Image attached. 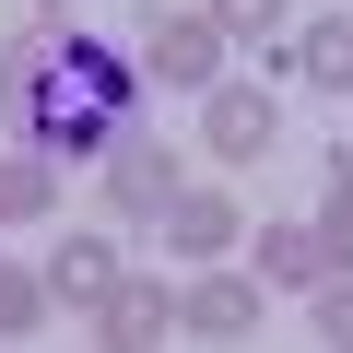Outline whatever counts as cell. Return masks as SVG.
I'll return each instance as SVG.
<instances>
[{
  "instance_id": "11",
  "label": "cell",
  "mask_w": 353,
  "mask_h": 353,
  "mask_svg": "<svg viewBox=\"0 0 353 353\" xmlns=\"http://www.w3.org/2000/svg\"><path fill=\"white\" fill-rule=\"evenodd\" d=\"M306 83H330V94H353V24H306Z\"/></svg>"
},
{
  "instance_id": "10",
  "label": "cell",
  "mask_w": 353,
  "mask_h": 353,
  "mask_svg": "<svg viewBox=\"0 0 353 353\" xmlns=\"http://www.w3.org/2000/svg\"><path fill=\"white\" fill-rule=\"evenodd\" d=\"M48 176H59V165H36V153H12V141H0V224L48 212Z\"/></svg>"
},
{
  "instance_id": "9",
  "label": "cell",
  "mask_w": 353,
  "mask_h": 353,
  "mask_svg": "<svg viewBox=\"0 0 353 353\" xmlns=\"http://www.w3.org/2000/svg\"><path fill=\"white\" fill-rule=\"evenodd\" d=\"M259 271H271V283H318V271H330L318 224H271V236H259Z\"/></svg>"
},
{
  "instance_id": "13",
  "label": "cell",
  "mask_w": 353,
  "mask_h": 353,
  "mask_svg": "<svg viewBox=\"0 0 353 353\" xmlns=\"http://www.w3.org/2000/svg\"><path fill=\"white\" fill-rule=\"evenodd\" d=\"M283 12H294V0H212V24H224V36H259V48L283 36Z\"/></svg>"
},
{
  "instance_id": "7",
  "label": "cell",
  "mask_w": 353,
  "mask_h": 353,
  "mask_svg": "<svg viewBox=\"0 0 353 353\" xmlns=\"http://www.w3.org/2000/svg\"><path fill=\"white\" fill-rule=\"evenodd\" d=\"M165 248H176V259H224V248H236V201L176 189V201H165Z\"/></svg>"
},
{
  "instance_id": "2",
  "label": "cell",
  "mask_w": 353,
  "mask_h": 353,
  "mask_svg": "<svg viewBox=\"0 0 353 353\" xmlns=\"http://www.w3.org/2000/svg\"><path fill=\"white\" fill-rule=\"evenodd\" d=\"M94 189H106L118 212L165 224V201H176V153H165V130H153V118H130V130L106 141V165H94Z\"/></svg>"
},
{
  "instance_id": "8",
  "label": "cell",
  "mask_w": 353,
  "mask_h": 353,
  "mask_svg": "<svg viewBox=\"0 0 353 353\" xmlns=\"http://www.w3.org/2000/svg\"><path fill=\"white\" fill-rule=\"evenodd\" d=\"M106 283H118V248H106V236H59V259H48V294H71V306H106Z\"/></svg>"
},
{
  "instance_id": "1",
  "label": "cell",
  "mask_w": 353,
  "mask_h": 353,
  "mask_svg": "<svg viewBox=\"0 0 353 353\" xmlns=\"http://www.w3.org/2000/svg\"><path fill=\"white\" fill-rule=\"evenodd\" d=\"M141 118V59L71 12H36L0 36V141L36 165H106V141Z\"/></svg>"
},
{
  "instance_id": "6",
  "label": "cell",
  "mask_w": 353,
  "mask_h": 353,
  "mask_svg": "<svg viewBox=\"0 0 353 353\" xmlns=\"http://www.w3.org/2000/svg\"><path fill=\"white\" fill-rule=\"evenodd\" d=\"M176 318H189L201 341H248V330H259V283H236V271H201L189 294H176Z\"/></svg>"
},
{
  "instance_id": "4",
  "label": "cell",
  "mask_w": 353,
  "mask_h": 353,
  "mask_svg": "<svg viewBox=\"0 0 353 353\" xmlns=\"http://www.w3.org/2000/svg\"><path fill=\"white\" fill-rule=\"evenodd\" d=\"M271 141H283V106H271L259 83H212V153L248 165V153H271Z\"/></svg>"
},
{
  "instance_id": "5",
  "label": "cell",
  "mask_w": 353,
  "mask_h": 353,
  "mask_svg": "<svg viewBox=\"0 0 353 353\" xmlns=\"http://www.w3.org/2000/svg\"><path fill=\"white\" fill-rule=\"evenodd\" d=\"M94 330H106L118 353H153V341L176 330V294H165V283H130V271H118V283H106V306H94Z\"/></svg>"
},
{
  "instance_id": "16",
  "label": "cell",
  "mask_w": 353,
  "mask_h": 353,
  "mask_svg": "<svg viewBox=\"0 0 353 353\" xmlns=\"http://www.w3.org/2000/svg\"><path fill=\"white\" fill-rule=\"evenodd\" d=\"M36 12H59V0H36Z\"/></svg>"
},
{
  "instance_id": "3",
  "label": "cell",
  "mask_w": 353,
  "mask_h": 353,
  "mask_svg": "<svg viewBox=\"0 0 353 353\" xmlns=\"http://www.w3.org/2000/svg\"><path fill=\"white\" fill-rule=\"evenodd\" d=\"M212 59H224V24H212V12H165V24L141 36V71H153V83H212Z\"/></svg>"
},
{
  "instance_id": "15",
  "label": "cell",
  "mask_w": 353,
  "mask_h": 353,
  "mask_svg": "<svg viewBox=\"0 0 353 353\" xmlns=\"http://www.w3.org/2000/svg\"><path fill=\"white\" fill-rule=\"evenodd\" d=\"M318 341H353V283H330V294H318Z\"/></svg>"
},
{
  "instance_id": "12",
  "label": "cell",
  "mask_w": 353,
  "mask_h": 353,
  "mask_svg": "<svg viewBox=\"0 0 353 353\" xmlns=\"http://www.w3.org/2000/svg\"><path fill=\"white\" fill-rule=\"evenodd\" d=\"M318 248H330V271H353V153L330 165V212H318Z\"/></svg>"
},
{
  "instance_id": "14",
  "label": "cell",
  "mask_w": 353,
  "mask_h": 353,
  "mask_svg": "<svg viewBox=\"0 0 353 353\" xmlns=\"http://www.w3.org/2000/svg\"><path fill=\"white\" fill-rule=\"evenodd\" d=\"M36 306H48V283H24L12 259H0V341H24V330H36Z\"/></svg>"
}]
</instances>
